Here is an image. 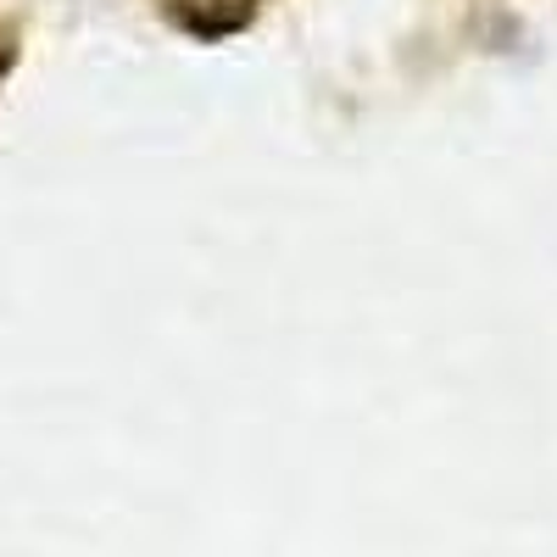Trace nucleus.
I'll list each match as a JSON object with an SVG mask.
<instances>
[{
  "label": "nucleus",
  "mask_w": 557,
  "mask_h": 557,
  "mask_svg": "<svg viewBox=\"0 0 557 557\" xmlns=\"http://www.w3.org/2000/svg\"><path fill=\"white\" fill-rule=\"evenodd\" d=\"M12 57H17V51H12V45H0V78H7V67H12Z\"/></svg>",
  "instance_id": "obj_1"
}]
</instances>
